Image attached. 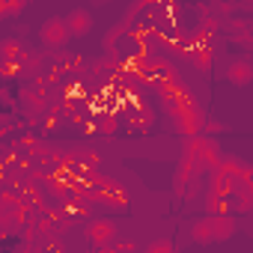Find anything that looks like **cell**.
Instances as JSON below:
<instances>
[{"instance_id":"obj_18","label":"cell","mask_w":253,"mask_h":253,"mask_svg":"<svg viewBox=\"0 0 253 253\" xmlns=\"http://www.w3.org/2000/svg\"><path fill=\"white\" fill-rule=\"evenodd\" d=\"M0 69H3V78H15L18 69H24V66H18V63H0Z\"/></svg>"},{"instance_id":"obj_20","label":"cell","mask_w":253,"mask_h":253,"mask_svg":"<svg viewBox=\"0 0 253 253\" xmlns=\"http://www.w3.org/2000/svg\"><path fill=\"white\" fill-rule=\"evenodd\" d=\"M21 6H24V3H3V9H0V12H3V15H15Z\"/></svg>"},{"instance_id":"obj_8","label":"cell","mask_w":253,"mask_h":253,"mask_svg":"<svg viewBox=\"0 0 253 253\" xmlns=\"http://www.w3.org/2000/svg\"><path fill=\"white\" fill-rule=\"evenodd\" d=\"M191 241H197V244H211L214 241V217L211 214L191 223Z\"/></svg>"},{"instance_id":"obj_5","label":"cell","mask_w":253,"mask_h":253,"mask_svg":"<svg viewBox=\"0 0 253 253\" xmlns=\"http://www.w3.org/2000/svg\"><path fill=\"white\" fill-rule=\"evenodd\" d=\"M235 191H238V182H235L229 173H223L220 167H214V170L209 173V194L232 200V197H235Z\"/></svg>"},{"instance_id":"obj_12","label":"cell","mask_w":253,"mask_h":253,"mask_svg":"<svg viewBox=\"0 0 253 253\" xmlns=\"http://www.w3.org/2000/svg\"><path fill=\"white\" fill-rule=\"evenodd\" d=\"M206 214H211V217H223V214H232V200L209 194V197H206Z\"/></svg>"},{"instance_id":"obj_4","label":"cell","mask_w":253,"mask_h":253,"mask_svg":"<svg viewBox=\"0 0 253 253\" xmlns=\"http://www.w3.org/2000/svg\"><path fill=\"white\" fill-rule=\"evenodd\" d=\"M226 81L232 86H247L253 81V60L250 57H229L226 60Z\"/></svg>"},{"instance_id":"obj_17","label":"cell","mask_w":253,"mask_h":253,"mask_svg":"<svg viewBox=\"0 0 253 253\" xmlns=\"http://www.w3.org/2000/svg\"><path fill=\"white\" fill-rule=\"evenodd\" d=\"M203 128H206V134H223V131H226V125H223V122H214V119H209V122L203 125Z\"/></svg>"},{"instance_id":"obj_16","label":"cell","mask_w":253,"mask_h":253,"mask_svg":"<svg viewBox=\"0 0 253 253\" xmlns=\"http://www.w3.org/2000/svg\"><path fill=\"white\" fill-rule=\"evenodd\" d=\"M191 60H194L200 69H209V63H211V51H209V48H194V51H191Z\"/></svg>"},{"instance_id":"obj_11","label":"cell","mask_w":253,"mask_h":253,"mask_svg":"<svg viewBox=\"0 0 253 253\" xmlns=\"http://www.w3.org/2000/svg\"><path fill=\"white\" fill-rule=\"evenodd\" d=\"M253 211V191L238 185L235 197H232V214H250Z\"/></svg>"},{"instance_id":"obj_9","label":"cell","mask_w":253,"mask_h":253,"mask_svg":"<svg viewBox=\"0 0 253 253\" xmlns=\"http://www.w3.org/2000/svg\"><path fill=\"white\" fill-rule=\"evenodd\" d=\"M45 104H48V98H45L39 89H24V92H21V110H24L27 116H36Z\"/></svg>"},{"instance_id":"obj_13","label":"cell","mask_w":253,"mask_h":253,"mask_svg":"<svg viewBox=\"0 0 253 253\" xmlns=\"http://www.w3.org/2000/svg\"><path fill=\"white\" fill-rule=\"evenodd\" d=\"M238 223L232 214H223V217H214V241H229L235 235Z\"/></svg>"},{"instance_id":"obj_3","label":"cell","mask_w":253,"mask_h":253,"mask_svg":"<svg viewBox=\"0 0 253 253\" xmlns=\"http://www.w3.org/2000/svg\"><path fill=\"white\" fill-rule=\"evenodd\" d=\"M69 39H72V30H69L66 18L51 15V18L42 21V27H39V42H42L45 48H63Z\"/></svg>"},{"instance_id":"obj_10","label":"cell","mask_w":253,"mask_h":253,"mask_svg":"<svg viewBox=\"0 0 253 253\" xmlns=\"http://www.w3.org/2000/svg\"><path fill=\"white\" fill-rule=\"evenodd\" d=\"M217 167H220L223 173H229V176L241 185V179H244V173H247V167H250V164H244V161H241V158H235V155H223Z\"/></svg>"},{"instance_id":"obj_19","label":"cell","mask_w":253,"mask_h":253,"mask_svg":"<svg viewBox=\"0 0 253 253\" xmlns=\"http://www.w3.org/2000/svg\"><path fill=\"white\" fill-rule=\"evenodd\" d=\"M95 128H98V131H113V119H110V116H104L101 122H95Z\"/></svg>"},{"instance_id":"obj_1","label":"cell","mask_w":253,"mask_h":253,"mask_svg":"<svg viewBox=\"0 0 253 253\" xmlns=\"http://www.w3.org/2000/svg\"><path fill=\"white\" fill-rule=\"evenodd\" d=\"M84 235H86V241H89L92 247L107 250V247H116V241H119V226H116L113 220H107V217H95V220H89V223L84 226Z\"/></svg>"},{"instance_id":"obj_15","label":"cell","mask_w":253,"mask_h":253,"mask_svg":"<svg viewBox=\"0 0 253 253\" xmlns=\"http://www.w3.org/2000/svg\"><path fill=\"white\" fill-rule=\"evenodd\" d=\"M143 253H176V247H173V241L170 238H155V241H149L146 244V250Z\"/></svg>"},{"instance_id":"obj_14","label":"cell","mask_w":253,"mask_h":253,"mask_svg":"<svg viewBox=\"0 0 253 253\" xmlns=\"http://www.w3.org/2000/svg\"><path fill=\"white\" fill-rule=\"evenodd\" d=\"M152 122H155V116H152V107L140 104V107L134 110V128H152Z\"/></svg>"},{"instance_id":"obj_6","label":"cell","mask_w":253,"mask_h":253,"mask_svg":"<svg viewBox=\"0 0 253 253\" xmlns=\"http://www.w3.org/2000/svg\"><path fill=\"white\" fill-rule=\"evenodd\" d=\"M66 24H69L72 36L84 39V36H89V33H92V27H95V18H92V12H89V9L78 6V9H72V12L66 15Z\"/></svg>"},{"instance_id":"obj_7","label":"cell","mask_w":253,"mask_h":253,"mask_svg":"<svg viewBox=\"0 0 253 253\" xmlns=\"http://www.w3.org/2000/svg\"><path fill=\"white\" fill-rule=\"evenodd\" d=\"M27 60H30V54H27V48H24L21 39L6 36L3 42H0V63H18V66H24Z\"/></svg>"},{"instance_id":"obj_2","label":"cell","mask_w":253,"mask_h":253,"mask_svg":"<svg viewBox=\"0 0 253 253\" xmlns=\"http://www.w3.org/2000/svg\"><path fill=\"white\" fill-rule=\"evenodd\" d=\"M173 113V119H176V128H179V134H185V137H197L200 131H203V116H200V110H197V104L188 98V101H182L179 107H173L170 110Z\"/></svg>"}]
</instances>
